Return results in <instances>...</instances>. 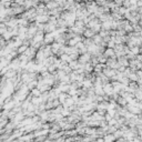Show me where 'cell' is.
<instances>
[{
	"label": "cell",
	"instance_id": "1",
	"mask_svg": "<svg viewBox=\"0 0 142 142\" xmlns=\"http://www.w3.org/2000/svg\"><path fill=\"white\" fill-rule=\"evenodd\" d=\"M83 36H84L87 39H91V38H93V37L96 36V33L93 32L92 29H85V31L83 32Z\"/></svg>",
	"mask_w": 142,
	"mask_h": 142
},
{
	"label": "cell",
	"instance_id": "2",
	"mask_svg": "<svg viewBox=\"0 0 142 142\" xmlns=\"http://www.w3.org/2000/svg\"><path fill=\"white\" fill-rule=\"evenodd\" d=\"M38 81H37V80H32V81H31V82H29V83L28 84H27V85H28V89L29 90H31V91H32L33 89H36V87H38Z\"/></svg>",
	"mask_w": 142,
	"mask_h": 142
},
{
	"label": "cell",
	"instance_id": "3",
	"mask_svg": "<svg viewBox=\"0 0 142 142\" xmlns=\"http://www.w3.org/2000/svg\"><path fill=\"white\" fill-rule=\"evenodd\" d=\"M104 142H113L114 140H116V138H114V135L113 134H107V135H104Z\"/></svg>",
	"mask_w": 142,
	"mask_h": 142
},
{
	"label": "cell",
	"instance_id": "4",
	"mask_svg": "<svg viewBox=\"0 0 142 142\" xmlns=\"http://www.w3.org/2000/svg\"><path fill=\"white\" fill-rule=\"evenodd\" d=\"M82 84L84 85V88L87 89V88H89V87H91L92 85V80H88V79H85L83 82H82Z\"/></svg>",
	"mask_w": 142,
	"mask_h": 142
},
{
	"label": "cell",
	"instance_id": "5",
	"mask_svg": "<svg viewBox=\"0 0 142 142\" xmlns=\"http://www.w3.org/2000/svg\"><path fill=\"white\" fill-rule=\"evenodd\" d=\"M139 51H140V48H139L138 45H136V47H134V48H132V49H131V52H132V53H133V55H134V56H138Z\"/></svg>",
	"mask_w": 142,
	"mask_h": 142
},
{
	"label": "cell",
	"instance_id": "6",
	"mask_svg": "<svg viewBox=\"0 0 142 142\" xmlns=\"http://www.w3.org/2000/svg\"><path fill=\"white\" fill-rule=\"evenodd\" d=\"M136 5H138V6H142V1H139Z\"/></svg>",
	"mask_w": 142,
	"mask_h": 142
},
{
	"label": "cell",
	"instance_id": "7",
	"mask_svg": "<svg viewBox=\"0 0 142 142\" xmlns=\"http://www.w3.org/2000/svg\"><path fill=\"white\" fill-rule=\"evenodd\" d=\"M44 142H51V141H50V140H47V141H44Z\"/></svg>",
	"mask_w": 142,
	"mask_h": 142
}]
</instances>
